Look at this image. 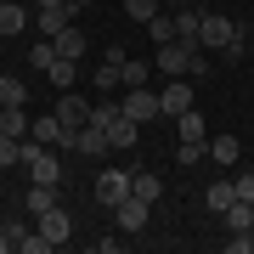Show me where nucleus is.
Returning a JSON list of instances; mask_svg holds the SVG:
<instances>
[{"label":"nucleus","instance_id":"obj_16","mask_svg":"<svg viewBox=\"0 0 254 254\" xmlns=\"http://www.w3.org/2000/svg\"><path fill=\"white\" fill-rule=\"evenodd\" d=\"M175 136H181V141H203V136H209V125H203V113H198V108H187L181 119H175Z\"/></svg>","mask_w":254,"mask_h":254},{"label":"nucleus","instance_id":"obj_36","mask_svg":"<svg viewBox=\"0 0 254 254\" xmlns=\"http://www.w3.org/2000/svg\"><path fill=\"white\" fill-rule=\"evenodd\" d=\"M68 6H96V0H68Z\"/></svg>","mask_w":254,"mask_h":254},{"label":"nucleus","instance_id":"obj_17","mask_svg":"<svg viewBox=\"0 0 254 254\" xmlns=\"http://www.w3.org/2000/svg\"><path fill=\"white\" fill-rule=\"evenodd\" d=\"M119 79H125V91H136V85L153 79V63H136V57H125V63H119Z\"/></svg>","mask_w":254,"mask_h":254},{"label":"nucleus","instance_id":"obj_19","mask_svg":"<svg viewBox=\"0 0 254 254\" xmlns=\"http://www.w3.org/2000/svg\"><path fill=\"white\" fill-rule=\"evenodd\" d=\"M232 198H237V187H232V181H209V198H203V203H209V215H226Z\"/></svg>","mask_w":254,"mask_h":254},{"label":"nucleus","instance_id":"obj_6","mask_svg":"<svg viewBox=\"0 0 254 254\" xmlns=\"http://www.w3.org/2000/svg\"><path fill=\"white\" fill-rule=\"evenodd\" d=\"M113 215H119V232H141V226H147V215H153V203L130 192L125 203H113Z\"/></svg>","mask_w":254,"mask_h":254},{"label":"nucleus","instance_id":"obj_21","mask_svg":"<svg viewBox=\"0 0 254 254\" xmlns=\"http://www.w3.org/2000/svg\"><path fill=\"white\" fill-rule=\"evenodd\" d=\"M209 158H215V164H237V158H243V141H237V136H215V141H209Z\"/></svg>","mask_w":254,"mask_h":254},{"label":"nucleus","instance_id":"obj_35","mask_svg":"<svg viewBox=\"0 0 254 254\" xmlns=\"http://www.w3.org/2000/svg\"><path fill=\"white\" fill-rule=\"evenodd\" d=\"M164 6H170V11H175V6H192V0H164Z\"/></svg>","mask_w":254,"mask_h":254},{"label":"nucleus","instance_id":"obj_31","mask_svg":"<svg viewBox=\"0 0 254 254\" xmlns=\"http://www.w3.org/2000/svg\"><path fill=\"white\" fill-rule=\"evenodd\" d=\"M175 158H181V164H198V158H203V141H181V147H175Z\"/></svg>","mask_w":254,"mask_h":254},{"label":"nucleus","instance_id":"obj_32","mask_svg":"<svg viewBox=\"0 0 254 254\" xmlns=\"http://www.w3.org/2000/svg\"><path fill=\"white\" fill-rule=\"evenodd\" d=\"M232 187H237V198H249V203H254V170H243V175H232Z\"/></svg>","mask_w":254,"mask_h":254},{"label":"nucleus","instance_id":"obj_37","mask_svg":"<svg viewBox=\"0 0 254 254\" xmlns=\"http://www.w3.org/2000/svg\"><path fill=\"white\" fill-rule=\"evenodd\" d=\"M192 6H215V0H192Z\"/></svg>","mask_w":254,"mask_h":254},{"label":"nucleus","instance_id":"obj_30","mask_svg":"<svg viewBox=\"0 0 254 254\" xmlns=\"http://www.w3.org/2000/svg\"><path fill=\"white\" fill-rule=\"evenodd\" d=\"M46 249H51V243H46V237H40V226H34V232H28L23 243H17V254H46Z\"/></svg>","mask_w":254,"mask_h":254},{"label":"nucleus","instance_id":"obj_26","mask_svg":"<svg viewBox=\"0 0 254 254\" xmlns=\"http://www.w3.org/2000/svg\"><path fill=\"white\" fill-rule=\"evenodd\" d=\"M147 34H153V46H164V40H175V11H170V6H164V11H158V17H153V23H147Z\"/></svg>","mask_w":254,"mask_h":254},{"label":"nucleus","instance_id":"obj_1","mask_svg":"<svg viewBox=\"0 0 254 254\" xmlns=\"http://www.w3.org/2000/svg\"><path fill=\"white\" fill-rule=\"evenodd\" d=\"M237 34H249V28H243V23H232L226 11H203V28H198V46H203V51H226V46H232Z\"/></svg>","mask_w":254,"mask_h":254},{"label":"nucleus","instance_id":"obj_8","mask_svg":"<svg viewBox=\"0 0 254 254\" xmlns=\"http://www.w3.org/2000/svg\"><path fill=\"white\" fill-rule=\"evenodd\" d=\"M158 102H164V119H181L187 108H192V79H170L158 91Z\"/></svg>","mask_w":254,"mask_h":254},{"label":"nucleus","instance_id":"obj_5","mask_svg":"<svg viewBox=\"0 0 254 254\" xmlns=\"http://www.w3.org/2000/svg\"><path fill=\"white\" fill-rule=\"evenodd\" d=\"M34 226H40V237L57 249V243H68V232H73V220H68V209L63 203H51L46 215H34Z\"/></svg>","mask_w":254,"mask_h":254},{"label":"nucleus","instance_id":"obj_18","mask_svg":"<svg viewBox=\"0 0 254 254\" xmlns=\"http://www.w3.org/2000/svg\"><path fill=\"white\" fill-rule=\"evenodd\" d=\"M51 46H57V57H73V63H79V57H85V34H79V28H73V23H68V28H63V34H57V40H51Z\"/></svg>","mask_w":254,"mask_h":254},{"label":"nucleus","instance_id":"obj_28","mask_svg":"<svg viewBox=\"0 0 254 254\" xmlns=\"http://www.w3.org/2000/svg\"><path fill=\"white\" fill-rule=\"evenodd\" d=\"M11 164H23V141L0 130V170H11Z\"/></svg>","mask_w":254,"mask_h":254},{"label":"nucleus","instance_id":"obj_38","mask_svg":"<svg viewBox=\"0 0 254 254\" xmlns=\"http://www.w3.org/2000/svg\"><path fill=\"white\" fill-rule=\"evenodd\" d=\"M249 51H254V46H249Z\"/></svg>","mask_w":254,"mask_h":254},{"label":"nucleus","instance_id":"obj_34","mask_svg":"<svg viewBox=\"0 0 254 254\" xmlns=\"http://www.w3.org/2000/svg\"><path fill=\"white\" fill-rule=\"evenodd\" d=\"M40 6H63V0H34V11H40Z\"/></svg>","mask_w":254,"mask_h":254},{"label":"nucleus","instance_id":"obj_14","mask_svg":"<svg viewBox=\"0 0 254 254\" xmlns=\"http://www.w3.org/2000/svg\"><path fill=\"white\" fill-rule=\"evenodd\" d=\"M0 130H6V136H17V141H28L34 119H28V108H0Z\"/></svg>","mask_w":254,"mask_h":254},{"label":"nucleus","instance_id":"obj_10","mask_svg":"<svg viewBox=\"0 0 254 254\" xmlns=\"http://www.w3.org/2000/svg\"><path fill=\"white\" fill-rule=\"evenodd\" d=\"M23 28H28V6L23 0H0V40L23 34Z\"/></svg>","mask_w":254,"mask_h":254},{"label":"nucleus","instance_id":"obj_23","mask_svg":"<svg viewBox=\"0 0 254 254\" xmlns=\"http://www.w3.org/2000/svg\"><path fill=\"white\" fill-rule=\"evenodd\" d=\"M119 63H125V51H113L108 63H102V68L91 73V79H96V91H113V85H125V79H119Z\"/></svg>","mask_w":254,"mask_h":254},{"label":"nucleus","instance_id":"obj_33","mask_svg":"<svg viewBox=\"0 0 254 254\" xmlns=\"http://www.w3.org/2000/svg\"><path fill=\"white\" fill-rule=\"evenodd\" d=\"M249 249H254L249 232H232V237H226V254H249Z\"/></svg>","mask_w":254,"mask_h":254},{"label":"nucleus","instance_id":"obj_9","mask_svg":"<svg viewBox=\"0 0 254 254\" xmlns=\"http://www.w3.org/2000/svg\"><path fill=\"white\" fill-rule=\"evenodd\" d=\"M68 0H63V6H40L34 11V23H40V40H57V34H63V28H68Z\"/></svg>","mask_w":254,"mask_h":254},{"label":"nucleus","instance_id":"obj_15","mask_svg":"<svg viewBox=\"0 0 254 254\" xmlns=\"http://www.w3.org/2000/svg\"><path fill=\"white\" fill-rule=\"evenodd\" d=\"M220 220H226V232H254V203L249 198H232V209Z\"/></svg>","mask_w":254,"mask_h":254},{"label":"nucleus","instance_id":"obj_12","mask_svg":"<svg viewBox=\"0 0 254 254\" xmlns=\"http://www.w3.org/2000/svg\"><path fill=\"white\" fill-rule=\"evenodd\" d=\"M198 28H203V11L198 6H175V40L198 46Z\"/></svg>","mask_w":254,"mask_h":254},{"label":"nucleus","instance_id":"obj_20","mask_svg":"<svg viewBox=\"0 0 254 254\" xmlns=\"http://www.w3.org/2000/svg\"><path fill=\"white\" fill-rule=\"evenodd\" d=\"M73 73H79V63H73V57H57V63L46 68V79L57 85V91H73Z\"/></svg>","mask_w":254,"mask_h":254},{"label":"nucleus","instance_id":"obj_4","mask_svg":"<svg viewBox=\"0 0 254 254\" xmlns=\"http://www.w3.org/2000/svg\"><path fill=\"white\" fill-rule=\"evenodd\" d=\"M51 113L63 119V130H68V136H73V130H85V125H91V102H79L73 91H63V96H57V108H51Z\"/></svg>","mask_w":254,"mask_h":254},{"label":"nucleus","instance_id":"obj_22","mask_svg":"<svg viewBox=\"0 0 254 254\" xmlns=\"http://www.w3.org/2000/svg\"><path fill=\"white\" fill-rule=\"evenodd\" d=\"M158 11H164V0H125V17H130V23H141V28L153 23Z\"/></svg>","mask_w":254,"mask_h":254},{"label":"nucleus","instance_id":"obj_24","mask_svg":"<svg viewBox=\"0 0 254 254\" xmlns=\"http://www.w3.org/2000/svg\"><path fill=\"white\" fill-rule=\"evenodd\" d=\"M130 192H136V198H147V203H158V198H164V181H158L153 170H136V187H130Z\"/></svg>","mask_w":254,"mask_h":254},{"label":"nucleus","instance_id":"obj_2","mask_svg":"<svg viewBox=\"0 0 254 254\" xmlns=\"http://www.w3.org/2000/svg\"><path fill=\"white\" fill-rule=\"evenodd\" d=\"M136 125H153V119H164V102H158V91H147V85H136V91H125V102H119Z\"/></svg>","mask_w":254,"mask_h":254},{"label":"nucleus","instance_id":"obj_11","mask_svg":"<svg viewBox=\"0 0 254 254\" xmlns=\"http://www.w3.org/2000/svg\"><path fill=\"white\" fill-rule=\"evenodd\" d=\"M0 108H28V79L23 73H0Z\"/></svg>","mask_w":254,"mask_h":254},{"label":"nucleus","instance_id":"obj_29","mask_svg":"<svg viewBox=\"0 0 254 254\" xmlns=\"http://www.w3.org/2000/svg\"><path fill=\"white\" fill-rule=\"evenodd\" d=\"M23 237H28V226H23V220H6V226H0V243H6V249H17Z\"/></svg>","mask_w":254,"mask_h":254},{"label":"nucleus","instance_id":"obj_27","mask_svg":"<svg viewBox=\"0 0 254 254\" xmlns=\"http://www.w3.org/2000/svg\"><path fill=\"white\" fill-rule=\"evenodd\" d=\"M57 63V46H51V40H34V51H28V68H34V73H46Z\"/></svg>","mask_w":254,"mask_h":254},{"label":"nucleus","instance_id":"obj_13","mask_svg":"<svg viewBox=\"0 0 254 254\" xmlns=\"http://www.w3.org/2000/svg\"><path fill=\"white\" fill-rule=\"evenodd\" d=\"M28 136H34L40 147H63L68 130H63V119H57V113H46V119H34V130H28Z\"/></svg>","mask_w":254,"mask_h":254},{"label":"nucleus","instance_id":"obj_3","mask_svg":"<svg viewBox=\"0 0 254 254\" xmlns=\"http://www.w3.org/2000/svg\"><path fill=\"white\" fill-rule=\"evenodd\" d=\"M130 187H136V175H125V170H102V175H96V203H102V209L125 203Z\"/></svg>","mask_w":254,"mask_h":254},{"label":"nucleus","instance_id":"obj_7","mask_svg":"<svg viewBox=\"0 0 254 254\" xmlns=\"http://www.w3.org/2000/svg\"><path fill=\"white\" fill-rule=\"evenodd\" d=\"M102 130H108V147H136V141H141V125H136V119H130L125 108H119V113H113Z\"/></svg>","mask_w":254,"mask_h":254},{"label":"nucleus","instance_id":"obj_25","mask_svg":"<svg viewBox=\"0 0 254 254\" xmlns=\"http://www.w3.org/2000/svg\"><path fill=\"white\" fill-rule=\"evenodd\" d=\"M51 203H57V187H40V181H28V215H46Z\"/></svg>","mask_w":254,"mask_h":254}]
</instances>
